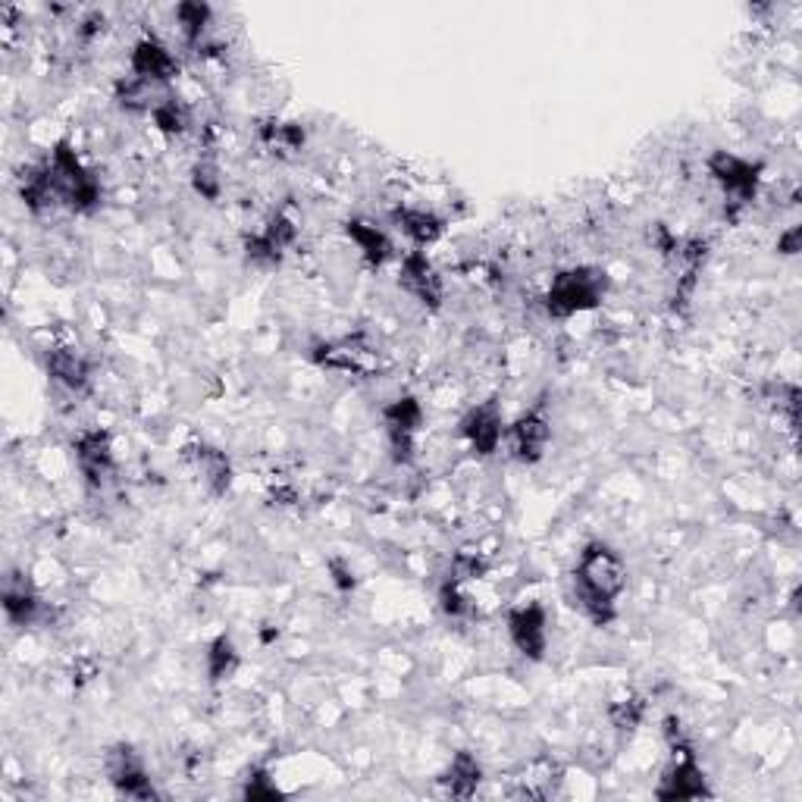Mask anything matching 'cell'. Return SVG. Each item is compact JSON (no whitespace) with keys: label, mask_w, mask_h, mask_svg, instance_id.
Instances as JSON below:
<instances>
[{"label":"cell","mask_w":802,"mask_h":802,"mask_svg":"<svg viewBox=\"0 0 802 802\" xmlns=\"http://www.w3.org/2000/svg\"><path fill=\"white\" fill-rule=\"evenodd\" d=\"M571 580H574V606H580L592 624L599 628L611 624L618 614V599L628 589L624 558L606 542H589L577 558Z\"/></svg>","instance_id":"cell-1"},{"label":"cell","mask_w":802,"mask_h":802,"mask_svg":"<svg viewBox=\"0 0 802 802\" xmlns=\"http://www.w3.org/2000/svg\"><path fill=\"white\" fill-rule=\"evenodd\" d=\"M608 289H611V280L602 267H574L552 280L549 292L542 295V307L549 317L567 320V317L599 307L606 302Z\"/></svg>","instance_id":"cell-2"},{"label":"cell","mask_w":802,"mask_h":802,"mask_svg":"<svg viewBox=\"0 0 802 802\" xmlns=\"http://www.w3.org/2000/svg\"><path fill=\"white\" fill-rule=\"evenodd\" d=\"M47 167L54 173L60 201H64L72 214H91L101 204V182H98V176L91 173L86 163L79 160V154L69 148V142H60L50 151Z\"/></svg>","instance_id":"cell-3"},{"label":"cell","mask_w":802,"mask_h":802,"mask_svg":"<svg viewBox=\"0 0 802 802\" xmlns=\"http://www.w3.org/2000/svg\"><path fill=\"white\" fill-rule=\"evenodd\" d=\"M705 170L715 179L731 207H746L759 195L761 163H753L731 151H712V157L705 160Z\"/></svg>","instance_id":"cell-4"},{"label":"cell","mask_w":802,"mask_h":802,"mask_svg":"<svg viewBox=\"0 0 802 802\" xmlns=\"http://www.w3.org/2000/svg\"><path fill=\"white\" fill-rule=\"evenodd\" d=\"M674 759L665 771V778L658 783L655 797L658 800H699V797H712L709 790V781L696 761V753L690 743H680V746H671Z\"/></svg>","instance_id":"cell-5"},{"label":"cell","mask_w":802,"mask_h":802,"mask_svg":"<svg viewBox=\"0 0 802 802\" xmlns=\"http://www.w3.org/2000/svg\"><path fill=\"white\" fill-rule=\"evenodd\" d=\"M383 423H386V439H389V455L395 464H411L414 461V439L423 427V408L414 395L395 398L383 411Z\"/></svg>","instance_id":"cell-6"},{"label":"cell","mask_w":802,"mask_h":802,"mask_svg":"<svg viewBox=\"0 0 802 802\" xmlns=\"http://www.w3.org/2000/svg\"><path fill=\"white\" fill-rule=\"evenodd\" d=\"M108 781L113 783V790L120 797H129V800H154L157 797L145 761L126 743L113 746L108 753Z\"/></svg>","instance_id":"cell-7"},{"label":"cell","mask_w":802,"mask_h":802,"mask_svg":"<svg viewBox=\"0 0 802 802\" xmlns=\"http://www.w3.org/2000/svg\"><path fill=\"white\" fill-rule=\"evenodd\" d=\"M508 640L530 662H542L549 649V614L540 602L518 606L508 614Z\"/></svg>","instance_id":"cell-8"},{"label":"cell","mask_w":802,"mask_h":802,"mask_svg":"<svg viewBox=\"0 0 802 802\" xmlns=\"http://www.w3.org/2000/svg\"><path fill=\"white\" fill-rule=\"evenodd\" d=\"M549 439H552V420L545 414V405H536L527 414H521L511 430H508V442H511V455L518 458L521 464H536L549 449Z\"/></svg>","instance_id":"cell-9"},{"label":"cell","mask_w":802,"mask_h":802,"mask_svg":"<svg viewBox=\"0 0 802 802\" xmlns=\"http://www.w3.org/2000/svg\"><path fill=\"white\" fill-rule=\"evenodd\" d=\"M72 452H76V464L82 471V477L91 489H101L110 477H113V439L104 430H86L79 433V439L72 442Z\"/></svg>","instance_id":"cell-10"},{"label":"cell","mask_w":802,"mask_h":802,"mask_svg":"<svg viewBox=\"0 0 802 802\" xmlns=\"http://www.w3.org/2000/svg\"><path fill=\"white\" fill-rule=\"evenodd\" d=\"M129 69L135 79L167 88L179 76V60L170 54L167 44L157 42L154 35H145L142 42H135V47H132Z\"/></svg>","instance_id":"cell-11"},{"label":"cell","mask_w":802,"mask_h":802,"mask_svg":"<svg viewBox=\"0 0 802 802\" xmlns=\"http://www.w3.org/2000/svg\"><path fill=\"white\" fill-rule=\"evenodd\" d=\"M461 433L467 439V445L474 449V455L489 458L499 452L501 439H505V423H501L499 402L489 398L477 408H471L467 417L461 420Z\"/></svg>","instance_id":"cell-12"},{"label":"cell","mask_w":802,"mask_h":802,"mask_svg":"<svg viewBox=\"0 0 802 802\" xmlns=\"http://www.w3.org/2000/svg\"><path fill=\"white\" fill-rule=\"evenodd\" d=\"M398 285L411 295L414 302L430 307V310H436L442 304V276H439V270H436L433 261L423 251H411L402 261Z\"/></svg>","instance_id":"cell-13"},{"label":"cell","mask_w":802,"mask_h":802,"mask_svg":"<svg viewBox=\"0 0 802 802\" xmlns=\"http://www.w3.org/2000/svg\"><path fill=\"white\" fill-rule=\"evenodd\" d=\"M185 458H189V464L195 467V474L201 477V483L207 486V493L211 496H226L229 493V486H233V461L226 458V452H219L214 445H204V442H197V445H189L185 449Z\"/></svg>","instance_id":"cell-14"},{"label":"cell","mask_w":802,"mask_h":802,"mask_svg":"<svg viewBox=\"0 0 802 802\" xmlns=\"http://www.w3.org/2000/svg\"><path fill=\"white\" fill-rule=\"evenodd\" d=\"M44 368H47V376L57 386L76 392V395H82L88 389V383H91V364H88L86 354L76 351V348H50L44 354Z\"/></svg>","instance_id":"cell-15"},{"label":"cell","mask_w":802,"mask_h":802,"mask_svg":"<svg viewBox=\"0 0 802 802\" xmlns=\"http://www.w3.org/2000/svg\"><path fill=\"white\" fill-rule=\"evenodd\" d=\"M3 611L13 628H32L42 618V599L25 577H7L3 586Z\"/></svg>","instance_id":"cell-16"},{"label":"cell","mask_w":802,"mask_h":802,"mask_svg":"<svg viewBox=\"0 0 802 802\" xmlns=\"http://www.w3.org/2000/svg\"><path fill=\"white\" fill-rule=\"evenodd\" d=\"M392 219H395V226H398L417 248L436 245V241L442 239V233H445L442 217H436L433 211H427V207H395V211H392Z\"/></svg>","instance_id":"cell-17"},{"label":"cell","mask_w":802,"mask_h":802,"mask_svg":"<svg viewBox=\"0 0 802 802\" xmlns=\"http://www.w3.org/2000/svg\"><path fill=\"white\" fill-rule=\"evenodd\" d=\"M20 197L22 204H25L32 214H38V217L47 214V211H54L57 204H64V201H60V192H57V182H54V173H50L47 163L35 167V170H29V176H22Z\"/></svg>","instance_id":"cell-18"},{"label":"cell","mask_w":802,"mask_h":802,"mask_svg":"<svg viewBox=\"0 0 802 802\" xmlns=\"http://www.w3.org/2000/svg\"><path fill=\"white\" fill-rule=\"evenodd\" d=\"M346 236L354 241V248L361 251V258H364L370 267H383V263L392 258L389 236H386L376 223H370V219H348Z\"/></svg>","instance_id":"cell-19"},{"label":"cell","mask_w":802,"mask_h":802,"mask_svg":"<svg viewBox=\"0 0 802 802\" xmlns=\"http://www.w3.org/2000/svg\"><path fill=\"white\" fill-rule=\"evenodd\" d=\"M479 781H483V768H479V761L471 753H458L452 765L445 768V775H442V787L452 797H461V800H471L477 793Z\"/></svg>","instance_id":"cell-20"},{"label":"cell","mask_w":802,"mask_h":802,"mask_svg":"<svg viewBox=\"0 0 802 802\" xmlns=\"http://www.w3.org/2000/svg\"><path fill=\"white\" fill-rule=\"evenodd\" d=\"M170 91H160V86H151V82H142L132 76L129 82H120L116 86V104L129 113H154V108L167 98Z\"/></svg>","instance_id":"cell-21"},{"label":"cell","mask_w":802,"mask_h":802,"mask_svg":"<svg viewBox=\"0 0 802 802\" xmlns=\"http://www.w3.org/2000/svg\"><path fill=\"white\" fill-rule=\"evenodd\" d=\"M239 649L233 643L229 633H219L217 640L207 646V677L211 684H226L233 680V674L239 671Z\"/></svg>","instance_id":"cell-22"},{"label":"cell","mask_w":802,"mask_h":802,"mask_svg":"<svg viewBox=\"0 0 802 802\" xmlns=\"http://www.w3.org/2000/svg\"><path fill=\"white\" fill-rule=\"evenodd\" d=\"M211 7L207 3H179L176 7V22H179V32H182V38L185 44H192V47H201L204 42V35H207V25H211Z\"/></svg>","instance_id":"cell-23"},{"label":"cell","mask_w":802,"mask_h":802,"mask_svg":"<svg viewBox=\"0 0 802 802\" xmlns=\"http://www.w3.org/2000/svg\"><path fill=\"white\" fill-rule=\"evenodd\" d=\"M261 142L276 154L302 151L304 148V129L298 123H280V120H270L261 126Z\"/></svg>","instance_id":"cell-24"},{"label":"cell","mask_w":802,"mask_h":802,"mask_svg":"<svg viewBox=\"0 0 802 802\" xmlns=\"http://www.w3.org/2000/svg\"><path fill=\"white\" fill-rule=\"evenodd\" d=\"M154 126L163 132V135H182V132L192 126V116H189V108L176 98V94H167L151 113Z\"/></svg>","instance_id":"cell-25"},{"label":"cell","mask_w":802,"mask_h":802,"mask_svg":"<svg viewBox=\"0 0 802 802\" xmlns=\"http://www.w3.org/2000/svg\"><path fill=\"white\" fill-rule=\"evenodd\" d=\"M280 258H285V251L295 245L298 239V226H295V219L285 217V214H273V217L267 219V226H263L261 233H258Z\"/></svg>","instance_id":"cell-26"},{"label":"cell","mask_w":802,"mask_h":802,"mask_svg":"<svg viewBox=\"0 0 802 802\" xmlns=\"http://www.w3.org/2000/svg\"><path fill=\"white\" fill-rule=\"evenodd\" d=\"M643 715H646V702L640 696H624L608 705V718L618 731H636L643 724Z\"/></svg>","instance_id":"cell-27"},{"label":"cell","mask_w":802,"mask_h":802,"mask_svg":"<svg viewBox=\"0 0 802 802\" xmlns=\"http://www.w3.org/2000/svg\"><path fill=\"white\" fill-rule=\"evenodd\" d=\"M192 185L201 197L217 201L219 192H223V179H219V167L214 157H201L192 167Z\"/></svg>","instance_id":"cell-28"},{"label":"cell","mask_w":802,"mask_h":802,"mask_svg":"<svg viewBox=\"0 0 802 802\" xmlns=\"http://www.w3.org/2000/svg\"><path fill=\"white\" fill-rule=\"evenodd\" d=\"M486 558L483 555H474V552H458L452 558V571H449V580L455 584H464V580H477L486 574Z\"/></svg>","instance_id":"cell-29"},{"label":"cell","mask_w":802,"mask_h":802,"mask_svg":"<svg viewBox=\"0 0 802 802\" xmlns=\"http://www.w3.org/2000/svg\"><path fill=\"white\" fill-rule=\"evenodd\" d=\"M439 606H442V611L449 614V618H467L474 608H471V599L464 596V589H461V584H455V580H445L442 584V589H439Z\"/></svg>","instance_id":"cell-30"},{"label":"cell","mask_w":802,"mask_h":802,"mask_svg":"<svg viewBox=\"0 0 802 802\" xmlns=\"http://www.w3.org/2000/svg\"><path fill=\"white\" fill-rule=\"evenodd\" d=\"M245 797H248V800H276V797H280V787L270 781L267 771L255 768V771L248 775V783H245Z\"/></svg>","instance_id":"cell-31"},{"label":"cell","mask_w":802,"mask_h":802,"mask_svg":"<svg viewBox=\"0 0 802 802\" xmlns=\"http://www.w3.org/2000/svg\"><path fill=\"white\" fill-rule=\"evenodd\" d=\"M800 241H802V229H800V226H790V229L783 233L781 239H778V251L793 258V255H800Z\"/></svg>","instance_id":"cell-32"},{"label":"cell","mask_w":802,"mask_h":802,"mask_svg":"<svg viewBox=\"0 0 802 802\" xmlns=\"http://www.w3.org/2000/svg\"><path fill=\"white\" fill-rule=\"evenodd\" d=\"M329 567H332V574H336L332 580H336V586H339V589H351V586H354V574H351V571H346V567H342V562H332Z\"/></svg>","instance_id":"cell-33"}]
</instances>
